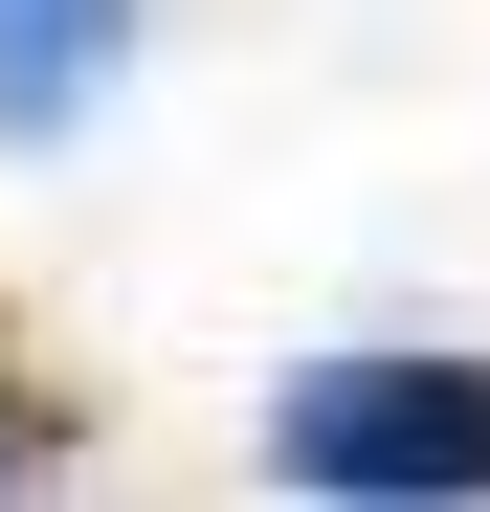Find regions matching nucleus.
Returning a JSON list of instances; mask_svg holds the SVG:
<instances>
[{
  "label": "nucleus",
  "mask_w": 490,
  "mask_h": 512,
  "mask_svg": "<svg viewBox=\"0 0 490 512\" xmlns=\"http://www.w3.org/2000/svg\"><path fill=\"white\" fill-rule=\"evenodd\" d=\"M0 468H23V357H0Z\"/></svg>",
  "instance_id": "obj_3"
},
{
  "label": "nucleus",
  "mask_w": 490,
  "mask_h": 512,
  "mask_svg": "<svg viewBox=\"0 0 490 512\" xmlns=\"http://www.w3.org/2000/svg\"><path fill=\"white\" fill-rule=\"evenodd\" d=\"M268 490H312V512H490V357H312L268 401Z\"/></svg>",
  "instance_id": "obj_1"
},
{
  "label": "nucleus",
  "mask_w": 490,
  "mask_h": 512,
  "mask_svg": "<svg viewBox=\"0 0 490 512\" xmlns=\"http://www.w3.org/2000/svg\"><path fill=\"white\" fill-rule=\"evenodd\" d=\"M112 45H134V0H0V134H67Z\"/></svg>",
  "instance_id": "obj_2"
}]
</instances>
